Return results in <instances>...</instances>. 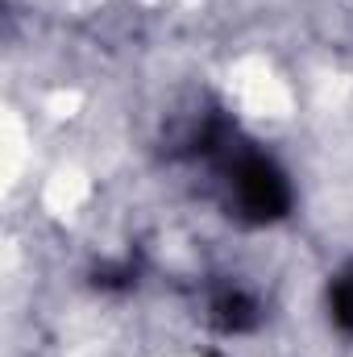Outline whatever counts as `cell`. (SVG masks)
I'll use <instances>...</instances> for the list:
<instances>
[{
	"mask_svg": "<svg viewBox=\"0 0 353 357\" xmlns=\"http://www.w3.org/2000/svg\"><path fill=\"white\" fill-rule=\"evenodd\" d=\"M216 162L225 171L229 208L246 225H274V220H283L291 212V183L266 154L233 142Z\"/></svg>",
	"mask_w": 353,
	"mask_h": 357,
	"instance_id": "obj_1",
	"label": "cell"
},
{
	"mask_svg": "<svg viewBox=\"0 0 353 357\" xmlns=\"http://www.w3.org/2000/svg\"><path fill=\"white\" fill-rule=\"evenodd\" d=\"M208 320H212V328H220V333H229V337H241V333H254V328L262 324V303H258L246 287L220 282V287H212V295H208Z\"/></svg>",
	"mask_w": 353,
	"mask_h": 357,
	"instance_id": "obj_2",
	"label": "cell"
},
{
	"mask_svg": "<svg viewBox=\"0 0 353 357\" xmlns=\"http://www.w3.org/2000/svg\"><path fill=\"white\" fill-rule=\"evenodd\" d=\"M329 312H333V324L345 337H353V262L329 282Z\"/></svg>",
	"mask_w": 353,
	"mask_h": 357,
	"instance_id": "obj_3",
	"label": "cell"
},
{
	"mask_svg": "<svg viewBox=\"0 0 353 357\" xmlns=\"http://www.w3.org/2000/svg\"><path fill=\"white\" fill-rule=\"evenodd\" d=\"M91 282H96L100 291H129V287H137V262H133V258L104 262V266H96Z\"/></svg>",
	"mask_w": 353,
	"mask_h": 357,
	"instance_id": "obj_4",
	"label": "cell"
}]
</instances>
